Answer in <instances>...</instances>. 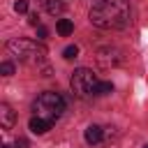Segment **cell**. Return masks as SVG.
I'll return each mask as SVG.
<instances>
[{"label":"cell","mask_w":148,"mask_h":148,"mask_svg":"<svg viewBox=\"0 0 148 148\" xmlns=\"http://www.w3.org/2000/svg\"><path fill=\"white\" fill-rule=\"evenodd\" d=\"M90 23L102 30H120L130 23V0H97L90 9Z\"/></svg>","instance_id":"1"},{"label":"cell","mask_w":148,"mask_h":148,"mask_svg":"<svg viewBox=\"0 0 148 148\" xmlns=\"http://www.w3.org/2000/svg\"><path fill=\"white\" fill-rule=\"evenodd\" d=\"M7 53H9L14 60H18V62H23V65H28V67L42 69V67L46 65V49H44L42 44L32 42V39H23V37L9 39V42H7Z\"/></svg>","instance_id":"2"},{"label":"cell","mask_w":148,"mask_h":148,"mask_svg":"<svg viewBox=\"0 0 148 148\" xmlns=\"http://www.w3.org/2000/svg\"><path fill=\"white\" fill-rule=\"evenodd\" d=\"M32 109H35V113L42 116V118L58 120V118L62 116V111H65V97H62L60 92L46 90V92H42V95L35 99Z\"/></svg>","instance_id":"3"},{"label":"cell","mask_w":148,"mask_h":148,"mask_svg":"<svg viewBox=\"0 0 148 148\" xmlns=\"http://www.w3.org/2000/svg\"><path fill=\"white\" fill-rule=\"evenodd\" d=\"M97 83H99V81H97L95 72L88 69V67H79V69H74V74H72V79H69L72 92H74L76 97H88V95H92V90H95Z\"/></svg>","instance_id":"4"},{"label":"cell","mask_w":148,"mask_h":148,"mask_svg":"<svg viewBox=\"0 0 148 148\" xmlns=\"http://www.w3.org/2000/svg\"><path fill=\"white\" fill-rule=\"evenodd\" d=\"M95 60L102 69H111V67H118L123 62V53L116 46H99L95 51Z\"/></svg>","instance_id":"5"},{"label":"cell","mask_w":148,"mask_h":148,"mask_svg":"<svg viewBox=\"0 0 148 148\" xmlns=\"http://www.w3.org/2000/svg\"><path fill=\"white\" fill-rule=\"evenodd\" d=\"M14 123H16V113L12 111V106L9 104H0V127L7 132V130L14 127Z\"/></svg>","instance_id":"6"},{"label":"cell","mask_w":148,"mask_h":148,"mask_svg":"<svg viewBox=\"0 0 148 148\" xmlns=\"http://www.w3.org/2000/svg\"><path fill=\"white\" fill-rule=\"evenodd\" d=\"M28 125H30L32 134H44V132H49V130H51L53 120H49V118H42V116H32Z\"/></svg>","instance_id":"7"},{"label":"cell","mask_w":148,"mask_h":148,"mask_svg":"<svg viewBox=\"0 0 148 148\" xmlns=\"http://www.w3.org/2000/svg\"><path fill=\"white\" fill-rule=\"evenodd\" d=\"M83 136H86V141H88L90 146H95V143L102 141V127H99V125H88Z\"/></svg>","instance_id":"8"},{"label":"cell","mask_w":148,"mask_h":148,"mask_svg":"<svg viewBox=\"0 0 148 148\" xmlns=\"http://www.w3.org/2000/svg\"><path fill=\"white\" fill-rule=\"evenodd\" d=\"M56 30H58V35H60V37H69V35H72V30H74V23H72L69 18H60V21L56 23Z\"/></svg>","instance_id":"9"},{"label":"cell","mask_w":148,"mask_h":148,"mask_svg":"<svg viewBox=\"0 0 148 148\" xmlns=\"http://www.w3.org/2000/svg\"><path fill=\"white\" fill-rule=\"evenodd\" d=\"M111 90H113V83H111V81H99V83L95 86L92 95H109Z\"/></svg>","instance_id":"10"},{"label":"cell","mask_w":148,"mask_h":148,"mask_svg":"<svg viewBox=\"0 0 148 148\" xmlns=\"http://www.w3.org/2000/svg\"><path fill=\"white\" fill-rule=\"evenodd\" d=\"M46 9H49L51 14H60V12L65 9V5L58 2V0H49V2H46Z\"/></svg>","instance_id":"11"},{"label":"cell","mask_w":148,"mask_h":148,"mask_svg":"<svg viewBox=\"0 0 148 148\" xmlns=\"http://www.w3.org/2000/svg\"><path fill=\"white\" fill-rule=\"evenodd\" d=\"M76 56H79V46H67V49L62 51V58H65V60H74Z\"/></svg>","instance_id":"12"},{"label":"cell","mask_w":148,"mask_h":148,"mask_svg":"<svg viewBox=\"0 0 148 148\" xmlns=\"http://www.w3.org/2000/svg\"><path fill=\"white\" fill-rule=\"evenodd\" d=\"M0 74H2V76H12V74H14V65L5 60V62L0 65Z\"/></svg>","instance_id":"13"},{"label":"cell","mask_w":148,"mask_h":148,"mask_svg":"<svg viewBox=\"0 0 148 148\" xmlns=\"http://www.w3.org/2000/svg\"><path fill=\"white\" fill-rule=\"evenodd\" d=\"M14 12L16 14H25L28 12V0H16L14 2Z\"/></svg>","instance_id":"14"},{"label":"cell","mask_w":148,"mask_h":148,"mask_svg":"<svg viewBox=\"0 0 148 148\" xmlns=\"http://www.w3.org/2000/svg\"><path fill=\"white\" fill-rule=\"evenodd\" d=\"M49 37V28L46 25H37V39H46Z\"/></svg>","instance_id":"15"},{"label":"cell","mask_w":148,"mask_h":148,"mask_svg":"<svg viewBox=\"0 0 148 148\" xmlns=\"http://www.w3.org/2000/svg\"><path fill=\"white\" fill-rule=\"evenodd\" d=\"M14 146H16V148H28V139H23V136H18V139L14 141Z\"/></svg>","instance_id":"16"},{"label":"cell","mask_w":148,"mask_h":148,"mask_svg":"<svg viewBox=\"0 0 148 148\" xmlns=\"http://www.w3.org/2000/svg\"><path fill=\"white\" fill-rule=\"evenodd\" d=\"M37 18H39L37 14H30V16H28V21H30V25H37Z\"/></svg>","instance_id":"17"},{"label":"cell","mask_w":148,"mask_h":148,"mask_svg":"<svg viewBox=\"0 0 148 148\" xmlns=\"http://www.w3.org/2000/svg\"><path fill=\"white\" fill-rule=\"evenodd\" d=\"M2 148H9V146H2Z\"/></svg>","instance_id":"18"},{"label":"cell","mask_w":148,"mask_h":148,"mask_svg":"<svg viewBox=\"0 0 148 148\" xmlns=\"http://www.w3.org/2000/svg\"><path fill=\"white\" fill-rule=\"evenodd\" d=\"M146 148H148V146H146Z\"/></svg>","instance_id":"19"}]
</instances>
